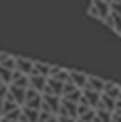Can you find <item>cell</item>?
<instances>
[{
  "label": "cell",
  "mask_w": 121,
  "mask_h": 122,
  "mask_svg": "<svg viewBox=\"0 0 121 122\" xmlns=\"http://www.w3.org/2000/svg\"><path fill=\"white\" fill-rule=\"evenodd\" d=\"M111 14V2L107 0H91V6H89V16L99 20V22H105V18H107Z\"/></svg>",
  "instance_id": "6da1fadb"
},
{
  "label": "cell",
  "mask_w": 121,
  "mask_h": 122,
  "mask_svg": "<svg viewBox=\"0 0 121 122\" xmlns=\"http://www.w3.org/2000/svg\"><path fill=\"white\" fill-rule=\"evenodd\" d=\"M60 100H63V96H59V94L42 92V108H40V110H48V112L59 114V110H60Z\"/></svg>",
  "instance_id": "7a4b0ae2"
},
{
  "label": "cell",
  "mask_w": 121,
  "mask_h": 122,
  "mask_svg": "<svg viewBox=\"0 0 121 122\" xmlns=\"http://www.w3.org/2000/svg\"><path fill=\"white\" fill-rule=\"evenodd\" d=\"M22 106H30V108H42V92L34 88H26V100H24Z\"/></svg>",
  "instance_id": "3957f363"
},
{
  "label": "cell",
  "mask_w": 121,
  "mask_h": 122,
  "mask_svg": "<svg viewBox=\"0 0 121 122\" xmlns=\"http://www.w3.org/2000/svg\"><path fill=\"white\" fill-rule=\"evenodd\" d=\"M81 102H87L89 106L97 108L99 102H101V92H99V90L89 88V86H85V88H83V98H81Z\"/></svg>",
  "instance_id": "277c9868"
},
{
  "label": "cell",
  "mask_w": 121,
  "mask_h": 122,
  "mask_svg": "<svg viewBox=\"0 0 121 122\" xmlns=\"http://www.w3.org/2000/svg\"><path fill=\"white\" fill-rule=\"evenodd\" d=\"M59 114L77 118V116H79V102H73V100L63 98V100H60V110H59Z\"/></svg>",
  "instance_id": "5b68a950"
},
{
  "label": "cell",
  "mask_w": 121,
  "mask_h": 122,
  "mask_svg": "<svg viewBox=\"0 0 121 122\" xmlns=\"http://www.w3.org/2000/svg\"><path fill=\"white\" fill-rule=\"evenodd\" d=\"M28 78H30V86H28V88H34V90H38V92H44L48 76H42V74L32 72V74H28Z\"/></svg>",
  "instance_id": "8992f818"
},
{
  "label": "cell",
  "mask_w": 121,
  "mask_h": 122,
  "mask_svg": "<svg viewBox=\"0 0 121 122\" xmlns=\"http://www.w3.org/2000/svg\"><path fill=\"white\" fill-rule=\"evenodd\" d=\"M8 96L14 100V102H18L20 106H22L24 100H26V88H20V86L8 84Z\"/></svg>",
  "instance_id": "52a82bcc"
},
{
  "label": "cell",
  "mask_w": 121,
  "mask_h": 122,
  "mask_svg": "<svg viewBox=\"0 0 121 122\" xmlns=\"http://www.w3.org/2000/svg\"><path fill=\"white\" fill-rule=\"evenodd\" d=\"M63 88H65V82H63V80L54 78V76H48L44 92H53V94H59V96H63Z\"/></svg>",
  "instance_id": "ba28073f"
},
{
  "label": "cell",
  "mask_w": 121,
  "mask_h": 122,
  "mask_svg": "<svg viewBox=\"0 0 121 122\" xmlns=\"http://www.w3.org/2000/svg\"><path fill=\"white\" fill-rule=\"evenodd\" d=\"M69 80L75 82L79 88H85L87 86V80H89V74L81 72V70H69Z\"/></svg>",
  "instance_id": "9c48e42d"
},
{
  "label": "cell",
  "mask_w": 121,
  "mask_h": 122,
  "mask_svg": "<svg viewBox=\"0 0 121 122\" xmlns=\"http://www.w3.org/2000/svg\"><path fill=\"white\" fill-rule=\"evenodd\" d=\"M105 24H107L113 32H117L119 36H121V14H117V12H113V10H111V14L105 18Z\"/></svg>",
  "instance_id": "30bf717a"
},
{
  "label": "cell",
  "mask_w": 121,
  "mask_h": 122,
  "mask_svg": "<svg viewBox=\"0 0 121 122\" xmlns=\"http://www.w3.org/2000/svg\"><path fill=\"white\" fill-rule=\"evenodd\" d=\"M34 68V60L32 58H26V56H16V70L24 74H30Z\"/></svg>",
  "instance_id": "8fae6325"
},
{
  "label": "cell",
  "mask_w": 121,
  "mask_h": 122,
  "mask_svg": "<svg viewBox=\"0 0 121 122\" xmlns=\"http://www.w3.org/2000/svg\"><path fill=\"white\" fill-rule=\"evenodd\" d=\"M103 94H107V96H111V98L119 100V96H121V84L113 82V80H107V84H105V88H103Z\"/></svg>",
  "instance_id": "7c38bea8"
},
{
  "label": "cell",
  "mask_w": 121,
  "mask_h": 122,
  "mask_svg": "<svg viewBox=\"0 0 121 122\" xmlns=\"http://www.w3.org/2000/svg\"><path fill=\"white\" fill-rule=\"evenodd\" d=\"M0 66L10 70H16V56L10 52H0Z\"/></svg>",
  "instance_id": "4fadbf2b"
},
{
  "label": "cell",
  "mask_w": 121,
  "mask_h": 122,
  "mask_svg": "<svg viewBox=\"0 0 121 122\" xmlns=\"http://www.w3.org/2000/svg\"><path fill=\"white\" fill-rule=\"evenodd\" d=\"M105 84H107V80L99 78V76H95V74H89V80H87V86H89V88H93V90H99V92H103Z\"/></svg>",
  "instance_id": "5bb4252c"
},
{
  "label": "cell",
  "mask_w": 121,
  "mask_h": 122,
  "mask_svg": "<svg viewBox=\"0 0 121 122\" xmlns=\"http://www.w3.org/2000/svg\"><path fill=\"white\" fill-rule=\"evenodd\" d=\"M50 68H53V64H48V62H40V60H34V68H32V72L42 74V76H50ZM32 72H30V74H32Z\"/></svg>",
  "instance_id": "9a60e30c"
},
{
  "label": "cell",
  "mask_w": 121,
  "mask_h": 122,
  "mask_svg": "<svg viewBox=\"0 0 121 122\" xmlns=\"http://www.w3.org/2000/svg\"><path fill=\"white\" fill-rule=\"evenodd\" d=\"M40 110L38 108H30V106H22V118H26L28 122H38Z\"/></svg>",
  "instance_id": "2e32d148"
},
{
  "label": "cell",
  "mask_w": 121,
  "mask_h": 122,
  "mask_svg": "<svg viewBox=\"0 0 121 122\" xmlns=\"http://www.w3.org/2000/svg\"><path fill=\"white\" fill-rule=\"evenodd\" d=\"M97 120L99 122H111V120H113V112L99 106V108H97Z\"/></svg>",
  "instance_id": "e0dca14e"
},
{
  "label": "cell",
  "mask_w": 121,
  "mask_h": 122,
  "mask_svg": "<svg viewBox=\"0 0 121 122\" xmlns=\"http://www.w3.org/2000/svg\"><path fill=\"white\" fill-rule=\"evenodd\" d=\"M12 76H14V70H10V68H4V66H0V80H2V82L10 84V82H12Z\"/></svg>",
  "instance_id": "ac0fdd59"
},
{
  "label": "cell",
  "mask_w": 121,
  "mask_h": 122,
  "mask_svg": "<svg viewBox=\"0 0 121 122\" xmlns=\"http://www.w3.org/2000/svg\"><path fill=\"white\" fill-rule=\"evenodd\" d=\"M111 10L121 14V0H111Z\"/></svg>",
  "instance_id": "d6986e66"
},
{
  "label": "cell",
  "mask_w": 121,
  "mask_h": 122,
  "mask_svg": "<svg viewBox=\"0 0 121 122\" xmlns=\"http://www.w3.org/2000/svg\"><path fill=\"white\" fill-rule=\"evenodd\" d=\"M111 122H121V116H119V114H115V112H113V120H111Z\"/></svg>",
  "instance_id": "ffe728a7"
},
{
  "label": "cell",
  "mask_w": 121,
  "mask_h": 122,
  "mask_svg": "<svg viewBox=\"0 0 121 122\" xmlns=\"http://www.w3.org/2000/svg\"><path fill=\"white\" fill-rule=\"evenodd\" d=\"M2 110H4V98H0V116H2Z\"/></svg>",
  "instance_id": "44dd1931"
},
{
  "label": "cell",
  "mask_w": 121,
  "mask_h": 122,
  "mask_svg": "<svg viewBox=\"0 0 121 122\" xmlns=\"http://www.w3.org/2000/svg\"><path fill=\"white\" fill-rule=\"evenodd\" d=\"M0 122H18V120H10V118H4V116H2V118H0Z\"/></svg>",
  "instance_id": "7402d4cb"
},
{
  "label": "cell",
  "mask_w": 121,
  "mask_h": 122,
  "mask_svg": "<svg viewBox=\"0 0 121 122\" xmlns=\"http://www.w3.org/2000/svg\"><path fill=\"white\" fill-rule=\"evenodd\" d=\"M77 122H89V120H83V118H77Z\"/></svg>",
  "instance_id": "603a6c76"
},
{
  "label": "cell",
  "mask_w": 121,
  "mask_h": 122,
  "mask_svg": "<svg viewBox=\"0 0 121 122\" xmlns=\"http://www.w3.org/2000/svg\"><path fill=\"white\" fill-rule=\"evenodd\" d=\"M107 2H111V0H107Z\"/></svg>",
  "instance_id": "cb8c5ba5"
},
{
  "label": "cell",
  "mask_w": 121,
  "mask_h": 122,
  "mask_svg": "<svg viewBox=\"0 0 121 122\" xmlns=\"http://www.w3.org/2000/svg\"><path fill=\"white\" fill-rule=\"evenodd\" d=\"M0 118H2V116H0Z\"/></svg>",
  "instance_id": "d4e9b609"
},
{
  "label": "cell",
  "mask_w": 121,
  "mask_h": 122,
  "mask_svg": "<svg viewBox=\"0 0 121 122\" xmlns=\"http://www.w3.org/2000/svg\"><path fill=\"white\" fill-rule=\"evenodd\" d=\"M119 98H121V96H119Z\"/></svg>",
  "instance_id": "484cf974"
}]
</instances>
